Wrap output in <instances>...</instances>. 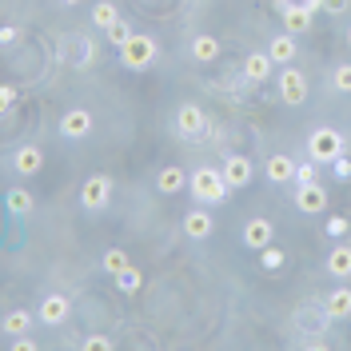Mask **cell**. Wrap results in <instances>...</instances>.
<instances>
[{
  "label": "cell",
  "mask_w": 351,
  "mask_h": 351,
  "mask_svg": "<svg viewBox=\"0 0 351 351\" xmlns=\"http://www.w3.org/2000/svg\"><path fill=\"white\" fill-rule=\"evenodd\" d=\"M188 192L196 196V204L216 208V204H223V199H228L232 184L223 180V168H196V172H188Z\"/></svg>",
  "instance_id": "1"
},
{
  "label": "cell",
  "mask_w": 351,
  "mask_h": 351,
  "mask_svg": "<svg viewBox=\"0 0 351 351\" xmlns=\"http://www.w3.org/2000/svg\"><path fill=\"white\" fill-rule=\"evenodd\" d=\"M348 152V140H343V132L339 128H315L307 136V160H315V164H335L339 156Z\"/></svg>",
  "instance_id": "2"
},
{
  "label": "cell",
  "mask_w": 351,
  "mask_h": 351,
  "mask_svg": "<svg viewBox=\"0 0 351 351\" xmlns=\"http://www.w3.org/2000/svg\"><path fill=\"white\" fill-rule=\"evenodd\" d=\"M276 92H280V100H284L287 108H300V104H307V96H311V80L295 64H284V72L276 76Z\"/></svg>",
  "instance_id": "3"
},
{
  "label": "cell",
  "mask_w": 351,
  "mask_h": 351,
  "mask_svg": "<svg viewBox=\"0 0 351 351\" xmlns=\"http://www.w3.org/2000/svg\"><path fill=\"white\" fill-rule=\"evenodd\" d=\"M335 319L328 315V307H324V300H311V304H300L295 311H291V328L300 331V335H324V331L331 328Z\"/></svg>",
  "instance_id": "4"
},
{
  "label": "cell",
  "mask_w": 351,
  "mask_h": 351,
  "mask_svg": "<svg viewBox=\"0 0 351 351\" xmlns=\"http://www.w3.org/2000/svg\"><path fill=\"white\" fill-rule=\"evenodd\" d=\"M156 56H160V44L152 36H140V32H132V40L120 48V64L132 68V72H144Z\"/></svg>",
  "instance_id": "5"
},
{
  "label": "cell",
  "mask_w": 351,
  "mask_h": 351,
  "mask_svg": "<svg viewBox=\"0 0 351 351\" xmlns=\"http://www.w3.org/2000/svg\"><path fill=\"white\" fill-rule=\"evenodd\" d=\"M112 204V176L96 172L84 180V188H80V208L84 212H104Z\"/></svg>",
  "instance_id": "6"
},
{
  "label": "cell",
  "mask_w": 351,
  "mask_h": 351,
  "mask_svg": "<svg viewBox=\"0 0 351 351\" xmlns=\"http://www.w3.org/2000/svg\"><path fill=\"white\" fill-rule=\"evenodd\" d=\"M172 128L180 132V136H188V140H196V136L208 132V112L199 108V104H180V108H176Z\"/></svg>",
  "instance_id": "7"
},
{
  "label": "cell",
  "mask_w": 351,
  "mask_h": 351,
  "mask_svg": "<svg viewBox=\"0 0 351 351\" xmlns=\"http://www.w3.org/2000/svg\"><path fill=\"white\" fill-rule=\"evenodd\" d=\"M295 208L304 216H319L328 208V188L315 180V184H295Z\"/></svg>",
  "instance_id": "8"
},
{
  "label": "cell",
  "mask_w": 351,
  "mask_h": 351,
  "mask_svg": "<svg viewBox=\"0 0 351 351\" xmlns=\"http://www.w3.org/2000/svg\"><path fill=\"white\" fill-rule=\"evenodd\" d=\"M60 56H64L68 68H88L96 60V40H88V36H68L64 48H60Z\"/></svg>",
  "instance_id": "9"
},
{
  "label": "cell",
  "mask_w": 351,
  "mask_h": 351,
  "mask_svg": "<svg viewBox=\"0 0 351 351\" xmlns=\"http://www.w3.org/2000/svg\"><path fill=\"white\" fill-rule=\"evenodd\" d=\"M240 240H243V247H252V252H263L267 243L276 240V228H271V219H263V216H252L247 223H243Z\"/></svg>",
  "instance_id": "10"
},
{
  "label": "cell",
  "mask_w": 351,
  "mask_h": 351,
  "mask_svg": "<svg viewBox=\"0 0 351 351\" xmlns=\"http://www.w3.org/2000/svg\"><path fill=\"white\" fill-rule=\"evenodd\" d=\"M212 232H216V219L208 212V204L188 208V216H184V236H188V240H212Z\"/></svg>",
  "instance_id": "11"
},
{
  "label": "cell",
  "mask_w": 351,
  "mask_h": 351,
  "mask_svg": "<svg viewBox=\"0 0 351 351\" xmlns=\"http://www.w3.org/2000/svg\"><path fill=\"white\" fill-rule=\"evenodd\" d=\"M68 315H72L68 295H44L40 307H36V319H40V324H48V328H60Z\"/></svg>",
  "instance_id": "12"
},
{
  "label": "cell",
  "mask_w": 351,
  "mask_h": 351,
  "mask_svg": "<svg viewBox=\"0 0 351 351\" xmlns=\"http://www.w3.org/2000/svg\"><path fill=\"white\" fill-rule=\"evenodd\" d=\"M311 8L307 4H284L280 8V24H284V32H291V36H307V28H311Z\"/></svg>",
  "instance_id": "13"
},
{
  "label": "cell",
  "mask_w": 351,
  "mask_h": 351,
  "mask_svg": "<svg viewBox=\"0 0 351 351\" xmlns=\"http://www.w3.org/2000/svg\"><path fill=\"white\" fill-rule=\"evenodd\" d=\"M88 132H92V112L88 108H68L60 116V136L64 140H84Z\"/></svg>",
  "instance_id": "14"
},
{
  "label": "cell",
  "mask_w": 351,
  "mask_h": 351,
  "mask_svg": "<svg viewBox=\"0 0 351 351\" xmlns=\"http://www.w3.org/2000/svg\"><path fill=\"white\" fill-rule=\"evenodd\" d=\"M300 36H291V32H276L271 36V44H267V56L276 60V64L284 68V64H295V56H300Z\"/></svg>",
  "instance_id": "15"
},
{
  "label": "cell",
  "mask_w": 351,
  "mask_h": 351,
  "mask_svg": "<svg viewBox=\"0 0 351 351\" xmlns=\"http://www.w3.org/2000/svg\"><path fill=\"white\" fill-rule=\"evenodd\" d=\"M271 72H276V60H271L267 52H247V56H243V80L263 84V80H271Z\"/></svg>",
  "instance_id": "16"
},
{
  "label": "cell",
  "mask_w": 351,
  "mask_h": 351,
  "mask_svg": "<svg viewBox=\"0 0 351 351\" xmlns=\"http://www.w3.org/2000/svg\"><path fill=\"white\" fill-rule=\"evenodd\" d=\"M252 172H256V168H252L247 156H228V160H223V180H228L232 188H247V184H252Z\"/></svg>",
  "instance_id": "17"
},
{
  "label": "cell",
  "mask_w": 351,
  "mask_h": 351,
  "mask_svg": "<svg viewBox=\"0 0 351 351\" xmlns=\"http://www.w3.org/2000/svg\"><path fill=\"white\" fill-rule=\"evenodd\" d=\"M12 168L21 176H36L44 168V152L36 148V144H21L16 152H12Z\"/></svg>",
  "instance_id": "18"
},
{
  "label": "cell",
  "mask_w": 351,
  "mask_h": 351,
  "mask_svg": "<svg viewBox=\"0 0 351 351\" xmlns=\"http://www.w3.org/2000/svg\"><path fill=\"white\" fill-rule=\"evenodd\" d=\"M263 172H267V180H271V184H291V180H295V160H291V156H284V152H276V156H267Z\"/></svg>",
  "instance_id": "19"
},
{
  "label": "cell",
  "mask_w": 351,
  "mask_h": 351,
  "mask_svg": "<svg viewBox=\"0 0 351 351\" xmlns=\"http://www.w3.org/2000/svg\"><path fill=\"white\" fill-rule=\"evenodd\" d=\"M324 307H328V315L339 324V319H351V287H335L324 295Z\"/></svg>",
  "instance_id": "20"
},
{
  "label": "cell",
  "mask_w": 351,
  "mask_h": 351,
  "mask_svg": "<svg viewBox=\"0 0 351 351\" xmlns=\"http://www.w3.org/2000/svg\"><path fill=\"white\" fill-rule=\"evenodd\" d=\"M156 188H160L164 196H176V192L188 188V172L176 168V164H168V168H160V176H156Z\"/></svg>",
  "instance_id": "21"
},
{
  "label": "cell",
  "mask_w": 351,
  "mask_h": 351,
  "mask_svg": "<svg viewBox=\"0 0 351 351\" xmlns=\"http://www.w3.org/2000/svg\"><path fill=\"white\" fill-rule=\"evenodd\" d=\"M324 271H328V276H335V280H348V276H351V247H348V243L331 247V252H328V263H324Z\"/></svg>",
  "instance_id": "22"
},
{
  "label": "cell",
  "mask_w": 351,
  "mask_h": 351,
  "mask_svg": "<svg viewBox=\"0 0 351 351\" xmlns=\"http://www.w3.org/2000/svg\"><path fill=\"white\" fill-rule=\"evenodd\" d=\"M216 56H219V40L212 32H199L196 40H192V60H196V64H212Z\"/></svg>",
  "instance_id": "23"
},
{
  "label": "cell",
  "mask_w": 351,
  "mask_h": 351,
  "mask_svg": "<svg viewBox=\"0 0 351 351\" xmlns=\"http://www.w3.org/2000/svg\"><path fill=\"white\" fill-rule=\"evenodd\" d=\"M4 204H8V212H12V216H32V208H36L32 192H24V188H8Z\"/></svg>",
  "instance_id": "24"
},
{
  "label": "cell",
  "mask_w": 351,
  "mask_h": 351,
  "mask_svg": "<svg viewBox=\"0 0 351 351\" xmlns=\"http://www.w3.org/2000/svg\"><path fill=\"white\" fill-rule=\"evenodd\" d=\"M4 335H24V331L32 328V311H24V307H12L8 315H4Z\"/></svg>",
  "instance_id": "25"
},
{
  "label": "cell",
  "mask_w": 351,
  "mask_h": 351,
  "mask_svg": "<svg viewBox=\"0 0 351 351\" xmlns=\"http://www.w3.org/2000/svg\"><path fill=\"white\" fill-rule=\"evenodd\" d=\"M116 21H120V12H116V4H112V0H100V4H92V24H96L100 32H108Z\"/></svg>",
  "instance_id": "26"
},
{
  "label": "cell",
  "mask_w": 351,
  "mask_h": 351,
  "mask_svg": "<svg viewBox=\"0 0 351 351\" xmlns=\"http://www.w3.org/2000/svg\"><path fill=\"white\" fill-rule=\"evenodd\" d=\"M284 263H287V256H284V247H276V243H267V247L260 252V267L263 271H280Z\"/></svg>",
  "instance_id": "27"
},
{
  "label": "cell",
  "mask_w": 351,
  "mask_h": 351,
  "mask_svg": "<svg viewBox=\"0 0 351 351\" xmlns=\"http://www.w3.org/2000/svg\"><path fill=\"white\" fill-rule=\"evenodd\" d=\"M116 280V287L124 291V295H132V291H140V284H144V271H136V267H124L120 276H112Z\"/></svg>",
  "instance_id": "28"
},
{
  "label": "cell",
  "mask_w": 351,
  "mask_h": 351,
  "mask_svg": "<svg viewBox=\"0 0 351 351\" xmlns=\"http://www.w3.org/2000/svg\"><path fill=\"white\" fill-rule=\"evenodd\" d=\"M100 267H104L108 276H120V271H124V267H132V263H128V256H124L120 247H108V252H104V260H100Z\"/></svg>",
  "instance_id": "29"
},
{
  "label": "cell",
  "mask_w": 351,
  "mask_h": 351,
  "mask_svg": "<svg viewBox=\"0 0 351 351\" xmlns=\"http://www.w3.org/2000/svg\"><path fill=\"white\" fill-rule=\"evenodd\" d=\"M104 36H108V44H116V48H124V44L132 40V28H128V21H124V16H120V21L112 24L108 32H104Z\"/></svg>",
  "instance_id": "30"
},
{
  "label": "cell",
  "mask_w": 351,
  "mask_h": 351,
  "mask_svg": "<svg viewBox=\"0 0 351 351\" xmlns=\"http://www.w3.org/2000/svg\"><path fill=\"white\" fill-rule=\"evenodd\" d=\"M331 88L335 92H351V64H339L331 72Z\"/></svg>",
  "instance_id": "31"
},
{
  "label": "cell",
  "mask_w": 351,
  "mask_h": 351,
  "mask_svg": "<svg viewBox=\"0 0 351 351\" xmlns=\"http://www.w3.org/2000/svg\"><path fill=\"white\" fill-rule=\"evenodd\" d=\"M319 164L315 160H307V164H295V184H315L319 180V172H315Z\"/></svg>",
  "instance_id": "32"
},
{
  "label": "cell",
  "mask_w": 351,
  "mask_h": 351,
  "mask_svg": "<svg viewBox=\"0 0 351 351\" xmlns=\"http://www.w3.org/2000/svg\"><path fill=\"white\" fill-rule=\"evenodd\" d=\"M84 348L88 351H112L116 339H108V335H84Z\"/></svg>",
  "instance_id": "33"
},
{
  "label": "cell",
  "mask_w": 351,
  "mask_h": 351,
  "mask_svg": "<svg viewBox=\"0 0 351 351\" xmlns=\"http://www.w3.org/2000/svg\"><path fill=\"white\" fill-rule=\"evenodd\" d=\"M331 172H335V180H339V184H348V180H351V160H348V152L331 164Z\"/></svg>",
  "instance_id": "34"
},
{
  "label": "cell",
  "mask_w": 351,
  "mask_h": 351,
  "mask_svg": "<svg viewBox=\"0 0 351 351\" xmlns=\"http://www.w3.org/2000/svg\"><path fill=\"white\" fill-rule=\"evenodd\" d=\"M12 104H16V84H4L0 88V108L12 112Z\"/></svg>",
  "instance_id": "35"
},
{
  "label": "cell",
  "mask_w": 351,
  "mask_h": 351,
  "mask_svg": "<svg viewBox=\"0 0 351 351\" xmlns=\"http://www.w3.org/2000/svg\"><path fill=\"white\" fill-rule=\"evenodd\" d=\"M348 228H351V223L343 216H331L328 219V236H348Z\"/></svg>",
  "instance_id": "36"
},
{
  "label": "cell",
  "mask_w": 351,
  "mask_h": 351,
  "mask_svg": "<svg viewBox=\"0 0 351 351\" xmlns=\"http://www.w3.org/2000/svg\"><path fill=\"white\" fill-rule=\"evenodd\" d=\"M0 44H16V24H4L0 28Z\"/></svg>",
  "instance_id": "37"
},
{
  "label": "cell",
  "mask_w": 351,
  "mask_h": 351,
  "mask_svg": "<svg viewBox=\"0 0 351 351\" xmlns=\"http://www.w3.org/2000/svg\"><path fill=\"white\" fill-rule=\"evenodd\" d=\"M36 343L32 339H24V335H12V351H32Z\"/></svg>",
  "instance_id": "38"
},
{
  "label": "cell",
  "mask_w": 351,
  "mask_h": 351,
  "mask_svg": "<svg viewBox=\"0 0 351 351\" xmlns=\"http://www.w3.org/2000/svg\"><path fill=\"white\" fill-rule=\"evenodd\" d=\"M319 8H328V12H335V16H339V12H343V8H348V0H324V4H319Z\"/></svg>",
  "instance_id": "39"
},
{
  "label": "cell",
  "mask_w": 351,
  "mask_h": 351,
  "mask_svg": "<svg viewBox=\"0 0 351 351\" xmlns=\"http://www.w3.org/2000/svg\"><path fill=\"white\" fill-rule=\"evenodd\" d=\"M60 4H64V8H72V4H80V0H60Z\"/></svg>",
  "instance_id": "40"
},
{
  "label": "cell",
  "mask_w": 351,
  "mask_h": 351,
  "mask_svg": "<svg viewBox=\"0 0 351 351\" xmlns=\"http://www.w3.org/2000/svg\"><path fill=\"white\" fill-rule=\"evenodd\" d=\"M348 44H351V24H348Z\"/></svg>",
  "instance_id": "41"
}]
</instances>
